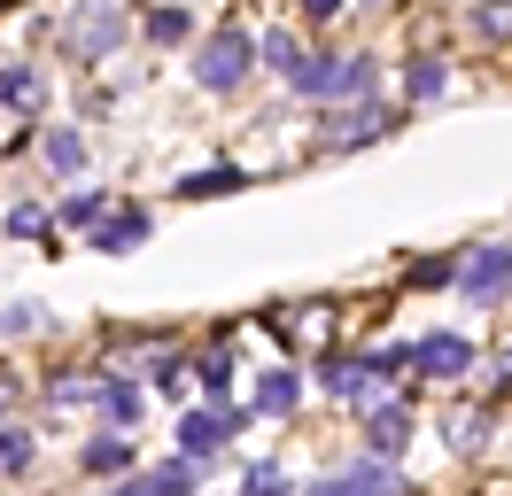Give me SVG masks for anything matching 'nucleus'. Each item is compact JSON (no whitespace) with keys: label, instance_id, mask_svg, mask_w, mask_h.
Listing matches in <instances>:
<instances>
[{"label":"nucleus","instance_id":"nucleus-30","mask_svg":"<svg viewBox=\"0 0 512 496\" xmlns=\"http://www.w3.org/2000/svg\"><path fill=\"white\" fill-rule=\"evenodd\" d=\"M373 8H381V0H373Z\"/></svg>","mask_w":512,"mask_h":496},{"label":"nucleus","instance_id":"nucleus-4","mask_svg":"<svg viewBox=\"0 0 512 496\" xmlns=\"http://www.w3.org/2000/svg\"><path fill=\"white\" fill-rule=\"evenodd\" d=\"M381 132H396V117H388L373 93H365L357 109H319V148H365V140H381Z\"/></svg>","mask_w":512,"mask_h":496},{"label":"nucleus","instance_id":"nucleus-23","mask_svg":"<svg viewBox=\"0 0 512 496\" xmlns=\"http://www.w3.org/2000/svg\"><path fill=\"white\" fill-rule=\"evenodd\" d=\"M404 279H412V287H450V279H458V256H419Z\"/></svg>","mask_w":512,"mask_h":496},{"label":"nucleus","instance_id":"nucleus-7","mask_svg":"<svg viewBox=\"0 0 512 496\" xmlns=\"http://www.w3.org/2000/svg\"><path fill=\"white\" fill-rule=\"evenodd\" d=\"M241 419H249V411H187V419H179V458H187V465H210Z\"/></svg>","mask_w":512,"mask_h":496},{"label":"nucleus","instance_id":"nucleus-22","mask_svg":"<svg viewBox=\"0 0 512 496\" xmlns=\"http://www.w3.org/2000/svg\"><path fill=\"white\" fill-rule=\"evenodd\" d=\"M194 372H202V396H218V403H225V388H233V357H225V349H210Z\"/></svg>","mask_w":512,"mask_h":496},{"label":"nucleus","instance_id":"nucleus-1","mask_svg":"<svg viewBox=\"0 0 512 496\" xmlns=\"http://www.w3.org/2000/svg\"><path fill=\"white\" fill-rule=\"evenodd\" d=\"M288 86L303 93V101H319V109L365 101V93H373V55H303L288 70Z\"/></svg>","mask_w":512,"mask_h":496},{"label":"nucleus","instance_id":"nucleus-14","mask_svg":"<svg viewBox=\"0 0 512 496\" xmlns=\"http://www.w3.org/2000/svg\"><path fill=\"white\" fill-rule=\"evenodd\" d=\"M86 473H132V434H94L86 450H78Z\"/></svg>","mask_w":512,"mask_h":496},{"label":"nucleus","instance_id":"nucleus-13","mask_svg":"<svg viewBox=\"0 0 512 496\" xmlns=\"http://www.w3.org/2000/svg\"><path fill=\"white\" fill-rule=\"evenodd\" d=\"M241 186H249V171L210 163V171H187V179H179V194H187V202H218V194H241Z\"/></svg>","mask_w":512,"mask_h":496},{"label":"nucleus","instance_id":"nucleus-16","mask_svg":"<svg viewBox=\"0 0 512 496\" xmlns=\"http://www.w3.org/2000/svg\"><path fill=\"white\" fill-rule=\"evenodd\" d=\"M0 109H39V70L32 62H8V70H0Z\"/></svg>","mask_w":512,"mask_h":496},{"label":"nucleus","instance_id":"nucleus-12","mask_svg":"<svg viewBox=\"0 0 512 496\" xmlns=\"http://www.w3.org/2000/svg\"><path fill=\"white\" fill-rule=\"evenodd\" d=\"M404 442H412V411H404V403H373V419H365V450H373V458H396Z\"/></svg>","mask_w":512,"mask_h":496},{"label":"nucleus","instance_id":"nucleus-24","mask_svg":"<svg viewBox=\"0 0 512 496\" xmlns=\"http://www.w3.org/2000/svg\"><path fill=\"white\" fill-rule=\"evenodd\" d=\"M148 380H156L163 396H179V380H187V357H179V349H163L156 365H148Z\"/></svg>","mask_w":512,"mask_h":496},{"label":"nucleus","instance_id":"nucleus-3","mask_svg":"<svg viewBox=\"0 0 512 496\" xmlns=\"http://www.w3.org/2000/svg\"><path fill=\"white\" fill-rule=\"evenodd\" d=\"M117 39H125V16H117L109 0H86V8L63 24L70 62H109V55H117Z\"/></svg>","mask_w":512,"mask_h":496},{"label":"nucleus","instance_id":"nucleus-15","mask_svg":"<svg viewBox=\"0 0 512 496\" xmlns=\"http://www.w3.org/2000/svg\"><path fill=\"white\" fill-rule=\"evenodd\" d=\"M404 93H412V101H435V93H450V62H443V55H412V70H404Z\"/></svg>","mask_w":512,"mask_h":496},{"label":"nucleus","instance_id":"nucleus-5","mask_svg":"<svg viewBox=\"0 0 512 496\" xmlns=\"http://www.w3.org/2000/svg\"><path fill=\"white\" fill-rule=\"evenodd\" d=\"M458 287H466V303H497L512 287V241H481L466 264H458Z\"/></svg>","mask_w":512,"mask_h":496},{"label":"nucleus","instance_id":"nucleus-29","mask_svg":"<svg viewBox=\"0 0 512 496\" xmlns=\"http://www.w3.org/2000/svg\"><path fill=\"white\" fill-rule=\"evenodd\" d=\"M342 8H350V0H303V16H311V24H334Z\"/></svg>","mask_w":512,"mask_h":496},{"label":"nucleus","instance_id":"nucleus-11","mask_svg":"<svg viewBox=\"0 0 512 496\" xmlns=\"http://www.w3.org/2000/svg\"><path fill=\"white\" fill-rule=\"evenodd\" d=\"M295 403H303V372H288V365L256 372V396H249V411H256V419H288Z\"/></svg>","mask_w":512,"mask_h":496},{"label":"nucleus","instance_id":"nucleus-26","mask_svg":"<svg viewBox=\"0 0 512 496\" xmlns=\"http://www.w3.org/2000/svg\"><path fill=\"white\" fill-rule=\"evenodd\" d=\"M0 465H8V473L32 465V434H24V427H0Z\"/></svg>","mask_w":512,"mask_h":496},{"label":"nucleus","instance_id":"nucleus-2","mask_svg":"<svg viewBox=\"0 0 512 496\" xmlns=\"http://www.w3.org/2000/svg\"><path fill=\"white\" fill-rule=\"evenodd\" d=\"M249 62H256V39L241 24H225L202 39V55H194V86H210V93H233L241 78H249Z\"/></svg>","mask_w":512,"mask_h":496},{"label":"nucleus","instance_id":"nucleus-28","mask_svg":"<svg viewBox=\"0 0 512 496\" xmlns=\"http://www.w3.org/2000/svg\"><path fill=\"white\" fill-rule=\"evenodd\" d=\"M481 31H489V39H512V8H481Z\"/></svg>","mask_w":512,"mask_h":496},{"label":"nucleus","instance_id":"nucleus-6","mask_svg":"<svg viewBox=\"0 0 512 496\" xmlns=\"http://www.w3.org/2000/svg\"><path fill=\"white\" fill-rule=\"evenodd\" d=\"M148 233H156V217L140 210V202H125V210H101L94 225H86V248H101V256H132Z\"/></svg>","mask_w":512,"mask_h":496},{"label":"nucleus","instance_id":"nucleus-25","mask_svg":"<svg viewBox=\"0 0 512 496\" xmlns=\"http://www.w3.org/2000/svg\"><path fill=\"white\" fill-rule=\"evenodd\" d=\"M101 210H109V194H70V202H63V225H78V233H86Z\"/></svg>","mask_w":512,"mask_h":496},{"label":"nucleus","instance_id":"nucleus-10","mask_svg":"<svg viewBox=\"0 0 512 496\" xmlns=\"http://www.w3.org/2000/svg\"><path fill=\"white\" fill-rule=\"evenodd\" d=\"M311 496H404V481H396L381 458H365V465H350V473H326Z\"/></svg>","mask_w":512,"mask_h":496},{"label":"nucleus","instance_id":"nucleus-8","mask_svg":"<svg viewBox=\"0 0 512 496\" xmlns=\"http://www.w3.org/2000/svg\"><path fill=\"white\" fill-rule=\"evenodd\" d=\"M404 365H419L427 380H466L474 341H466V334H427V341H412V357H404Z\"/></svg>","mask_w":512,"mask_h":496},{"label":"nucleus","instance_id":"nucleus-21","mask_svg":"<svg viewBox=\"0 0 512 496\" xmlns=\"http://www.w3.org/2000/svg\"><path fill=\"white\" fill-rule=\"evenodd\" d=\"M47 163H55V171H78V163H86V140H78V132H70V124H55V132H47Z\"/></svg>","mask_w":512,"mask_h":496},{"label":"nucleus","instance_id":"nucleus-20","mask_svg":"<svg viewBox=\"0 0 512 496\" xmlns=\"http://www.w3.org/2000/svg\"><path fill=\"white\" fill-rule=\"evenodd\" d=\"M256 55H264V70H280V78H288L295 62H303V47H295V31H264V39H256Z\"/></svg>","mask_w":512,"mask_h":496},{"label":"nucleus","instance_id":"nucleus-27","mask_svg":"<svg viewBox=\"0 0 512 496\" xmlns=\"http://www.w3.org/2000/svg\"><path fill=\"white\" fill-rule=\"evenodd\" d=\"M8 233H16V241L47 233V210H39V202H16V210H8Z\"/></svg>","mask_w":512,"mask_h":496},{"label":"nucleus","instance_id":"nucleus-19","mask_svg":"<svg viewBox=\"0 0 512 496\" xmlns=\"http://www.w3.org/2000/svg\"><path fill=\"white\" fill-rule=\"evenodd\" d=\"M187 31H194V16L179 8V0H171V8H148V39H156V47H179Z\"/></svg>","mask_w":512,"mask_h":496},{"label":"nucleus","instance_id":"nucleus-18","mask_svg":"<svg viewBox=\"0 0 512 496\" xmlns=\"http://www.w3.org/2000/svg\"><path fill=\"white\" fill-rule=\"evenodd\" d=\"M241 496H295L288 481V465H272V458H256L249 473H241Z\"/></svg>","mask_w":512,"mask_h":496},{"label":"nucleus","instance_id":"nucleus-9","mask_svg":"<svg viewBox=\"0 0 512 496\" xmlns=\"http://www.w3.org/2000/svg\"><path fill=\"white\" fill-rule=\"evenodd\" d=\"M194 489H202V465H187V458L156 465V473H125V481H117V496H194Z\"/></svg>","mask_w":512,"mask_h":496},{"label":"nucleus","instance_id":"nucleus-17","mask_svg":"<svg viewBox=\"0 0 512 496\" xmlns=\"http://www.w3.org/2000/svg\"><path fill=\"white\" fill-rule=\"evenodd\" d=\"M94 396H101V411H109V427H140V388H132V380H101Z\"/></svg>","mask_w":512,"mask_h":496}]
</instances>
